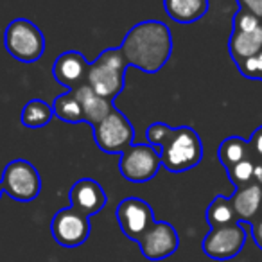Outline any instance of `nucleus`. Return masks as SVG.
I'll return each mask as SVG.
<instances>
[{"mask_svg": "<svg viewBox=\"0 0 262 262\" xmlns=\"http://www.w3.org/2000/svg\"><path fill=\"white\" fill-rule=\"evenodd\" d=\"M69 200L70 207L76 208L86 217H92L106 207L108 196L99 182L92 178H81L70 187Z\"/></svg>", "mask_w": 262, "mask_h": 262, "instance_id": "nucleus-12", "label": "nucleus"}, {"mask_svg": "<svg viewBox=\"0 0 262 262\" xmlns=\"http://www.w3.org/2000/svg\"><path fill=\"white\" fill-rule=\"evenodd\" d=\"M251 235H253L255 244L262 250V219L257 223H253V226H251Z\"/></svg>", "mask_w": 262, "mask_h": 262, "instance_id": "nucleus-26", "label": "nucleus"}, {"mask_svg": "<svg viewBox=\"0 0 262 262\" xmlns=\"http://www.w3.org/2000/svg\"><path fill=\"white\" fill-rule=\"evenodd\" d=\"M115 215L122 233L127 239L135 241V243L157 221L151 205L146 200H140V198H126V200H122L119 203V207H117Z\"/></svg>", "mask_w": 262, "mask_h": 262, "instance_id": "nucleus-10", "label": "nucleus"}, {"mask_svg": "<svg viewBox=\"0 0 262 262\" xmlns=\"http://www.w3.org/2000/svg\"><path fill=\"white\" fill-rule=\"evenodd\" d=\"M95 146L106 155H122L135 144V127L120 110L113 108L102 122L94 126Z\"/></svg>", "mask_w": 262, "mask_h": 262, "instance_id": "nucleus-5", "label": "nucleus"}, {"mask_svg": "<svg viewBox=\"0 0 262 262\" xmlns=\"http://www.w3.org/2000/svg\"><path fill=\"white\" fill-rule=\"evenodd\" d=\"M230 203H232L233 210H235L237 221L241 223H250L251 219L257 215L262 205V185L257 182H251L244 187L235 189V192L230 196Z\"/></svg>", "mask_w": 262, "mask_h": 262, "instance_id": "nucleus-15", "label": "nucleus"}, {"mask_svg": "<svg viewBox=\"0 0 262 262\" xmlns=\"http://www.w3.org/2000/svg\"><path fill=\"white\" fill-rule=\"evenodd\" d=\"M90 217L83 215L72 207H65L54 214L51 221V233L63 248H77L90 237Z\"/></svg>", "mask_w": 262, "mask_h": 262, "instance_id": "nucleus-8", "label": "nucleus"}, {"mask_svg": "<svg viewBox=\"0 0 262 262\" xmlns=\"http://www.w3.org/2000/svg\"><path fill=\"white\" fill-rule=\"evenodd\" d=\"M2 194H4V187H2V182H0V198H2Z\"/></svg>", "mask_w": 262, "mask_h": 262, "instance_id": "nucleus-28", "label": "nucleus"}, {"mask_svg": "<svg viewBox=\"0 0 262 262\" xmlns=\"http://www.w3.org/2000/svg\"><path fill=\"white\" fill-rule=\"evenodd\" d=\"M237 70L243 77L246 79H257L262 81V52L251 56V58L244 59L243 63L237 65Z\"/></svg>", "mask_w": 262, "mask_h": 262, "instance_id": "nucleus-23", "label": "nucleus"}, {"mask_svg": "<svg viewBox=\"0 0 262 262\" xmlns=\"http://www.w3.org/2000/svg\"><path fill=\"white\" fill-rule=\"evenodd\" d=\"M162 167L160 149L151 144H133L119 160V171L131 183H146L158 174Z\"/></svg>", "mask_w": 262, "mask_h": 262, "instance_id": "nucleus-7", "label": "nucleus"}, {"mask_svg": "<svg viewBox=\"0 0 262 262\" xmlns=\"http://www.w3.org/2000/svg\"><path fill=\"white\" fill-rule=\"evenodd\" d=\"M2 187L9 198L20 203H31L41 192V178L31 162L24 158L11 160L2 172Z\"/></svg>", "mask_w": 262, "mask_h": 262, "instance_id": "nucleus-6", "label": "nucleus"}, {"mask_svg": "<svg viewBox=\"0 0 262 262\" xmlns=\"http://www.w3.org/2000/svg\"><path fill=\"white\" fill-rule=\"evenodd\" d=\"M226 174H228L230 182L235 185V189L251 183L255 180V162H253V158H246V160L232 165L230 169H226Z\"/></svg>", "mask_w": 262, "mask_h": 262, "instance_id": "nucleus-22", "label": "nucleus"}, {"mask_svg": "<svg viewBox=\"0 0 262 262\" xmlns=\"http://www.w3.org/2000/svg\"><path fill=\"white\" fill-rule=\"evenodd\" d=\"M90 63L79 51H65L56 58L52 65V76L67 90H76L86 83V74Z\"/></svg>", "mask_w": 262, "mask_h": 262, "instance_id": "nucleus-13", "label": "nucleus"}, {"mask_svg": "<svg viewBox=\"0 0 262 262\" xmlns=\"http://www.w3.org/2000/svg\"><path fill=\"white\" fill-rule=\"evenodd\" d=\"M4 45L9 56L20 63H34L45 52V36L41 29L27 18H15L8 24Z\"/></svg>", "mask_w": 262, "mask_h": 262, "instance_id": "nucleus-4", "label": "nucleus"}, {"mask_svg": "<svg viewBox=\"0 0 262 262\" xmlns=\"http://www.w3.org/2000/svg\"><path fill=\"white\" fill-rule=\"evenodd\" d=\"M74 94H76L77 101L81 104V110H83L84 122H88L92 127L97 126L99 122H102L112 113V110L115 108L113 101H108V99L95 94L88 84H81L79 88L74 90Z\"/></svg>", "mask_w": 262, "mask_h": 262, "instance_id": "nucleus-14", "label": "nucleus"}, {"mask_svg": "<svg viewBox=\"0 0 262 262\" xmlns=\"http://www.w3.org/2000/svg\"><path fill=\"white\" fill-rule=\"evenodd\" d=\"M250 149H251V157L262 160V126H258L257 129L251 133L250 137Z\"/></svg>", "mask_w": 262, "mask_h": 262, "instance_id": "nucleus-24", "label": "nucleus"}, {"mask_svg": "<svg viewBox=\"0 0 262 262\" xmlns=\"http://www.w3.org/2000/svg\"><path fill=\"white\" fill-rule=\"evenodd\" d=\"M207 223L210 225V228H217V226H226L237 223V215L233 210L230 198L226 196H215L212 200V203L207 208Z\"/></svg>", "mask_w": 262, "mask_h": 262, "instance_id": "nucleus-21", "label": "nucleus"}, {"mask_svg": "<svg viewBox=\"0 0 262 262\" xmlns=\"http://www.w3.org/2000/svg\"><path fill=\"white\" fill-rule=\"evenodd\" d=\"M246 243V230L241 221L232 223L226 226L210 228V232L205 235L203 248L205 255L214 260H228L241 253Z\"/></svg>", "mask_w": 262, "mask_h": 262, "instance_id": "nucleus-9", "label": "nucleus"}, {"mask_svg": "<svg viewBox=\"0 0 262 262\" xmlns=\"http://www.w3.org/2000/svg\"><path fill=\"white\" fill-rule=\"evenodd\" d=\"M119 49L127 67L158 74L172 56V33L160 20H144L127 31Z\"/></svg>", "mask_w": 262, "mask_h": 262, "instance_id": "nucleus-1", "label": "nucleus"}, {"mask_svg": "<svg viewBox=\"0 0 262 262\" xmlns=\"http://www.w3.org/2000/svg\"><path fill=\"white\" fill-rule=\"evenodd\" d=\"M237 2H239V9H244L262 20V0H237Z\"/></svg>", "mask_w": 262, "mask_h": 262, "instance_id": "nucleus-25", "label": "nucleus"}, {"mask_svg": "<svg viewBox=\"0 0 262 262\" xmlns=\"http://www.w3.org/2000/svg\"><path fill=\"white\" fill-rule=\"evenodd\" d=\"M255 182L262 185V160L255 162Z\"/></svg>", "mask_w": 262, "mask_h": 262, "instance_id": "nucleus-27", "label": "nucleus"}, {"mask_svg": "<svg viewBox=\"0 0 262 262\" xmlns=\"http://www.w3.org/2000/svg\"><path fill=\"white\" fill-rule=\"evenodd\" d=\"M52 117H54L52 104H49L47 101H41V99H31L20 113V120L29 129L45 127L52 120Z\"/></svg>", "mask_w": 262, "mask_h": 262, "instance_id": "nucleus-19", "label": "nucleus"}, {"mask_svg": "<svg viewBox=\"0 0 262 262\" xmlns=\"http://www.w3.org/2000/svg\"><path fill=\"white\" fill-rule=\"evenodd\" d=\"M147 144L160 149L162 167L169 172H185L203 160V142L190 126L171 127L165 122L149 124L146 131Z\"/></svg>", "mask_w": 262, "mask_h": 262, "instance_id": "nucleus-2", "label": "nucleus"}, {"mask_svg": "<svg viewBox=\"0 0 262 262\" xmlns=\"http://www.w3.org/2000/svg\"><path fill=\"white\" fill-rule=\"evenodd\" d=\"M127 63L120 49H104L95 61L90 63L86 74V83L95 94L113 101L126 84Z\"/></svg>", "mask_w": 262, "mask_h": 262, "instance_id": "nucleus-3", "label": "nucleus"}, {"mask_svg": "<svg viewBox=\"0 0 262 262\" xmlns=\"http://www.w3.org/2000/svg\"><path fill=\"white\" fill-rule=\"evenodd\" d=\"M140 248V253L147 260H164L171 257L180 246V237L176 228L171 223L155 221L146 233L137 241Z\"/></svg>", "mask_w": 262, "mask_h": 262, "instance_id": "nucleus-11", "label": "nucleus"}, {"mask_svg": "<svg viewBox=\"0 0 262 262\" xmlns=\"http://www.w3.org/2000/svg\"><path fill=\"white\" fill-rule=\"evenodd\" d=\"M52 110H54V117H58L63 122L77 124L84 120L83 110H81V104L74 90H67L65 94L58 95L52 102Z\"/></svg>", "mask_w": 262, "mask_h": 262, "instance_id": "nucleus-20", "label": "nucleus"}, {"mask_svg": "<svg viewBox=\"0 0 262 262\" xmlns=\"http://www.w3.org/2000/svg\"><path fill=\"white\" fill-rule=\"evenodd\" d=\"M208 0H164L165 15L178 24H194L208 13Z\"/></svg>", "mask_w": 262, "mask_h": 262, "instance_id": "nucleus-17", "label": "nucleus"}, {"mask_svg": "<svg viewBox=\"0 0 262 262\" xmlns=\"http://www.w3.org/2000/svg\"><path fill=\"white\" fill-rule=\"evenodd\" d=\"M217 158L225 169H230L232 165L239 164V162L246 160V158H253L251 157L250 142L241 139V137H228V139H225L219 144Z\"/></svg>", "mask_w": 262, "mask_h": 262, "instance_id": "nucleus-18", "label": "nucleus"}, {"mask_svg": "<svg viewBox=\"0 0 262 262\" xmlns=\"http://www.w3.org/2000/svg\"><path fill=\"white\" fill-rule=\"evenodd\" d=\"M228 52L235 65L262 52V26L253 31L232 29L228 40Z\"/></svg>", "mask_w": 262, "mask_h": 262, "instance_id": "nucleus-16", "label": "nucleus"}]
</instances>
